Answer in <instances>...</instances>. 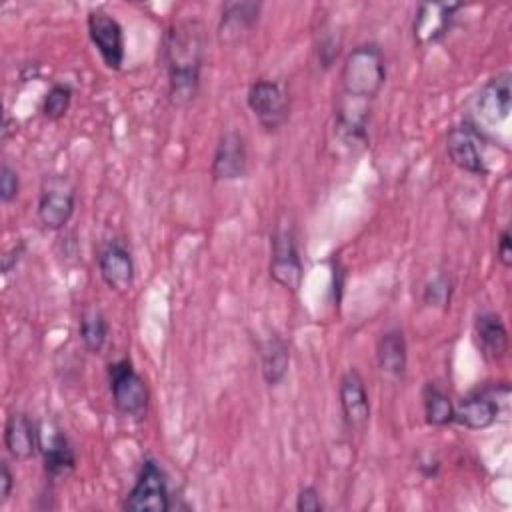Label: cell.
<instances>
[{"mask_svg":"<svg viewBox=\"0 0 512 512\" xmlns=\"http://www.w3.org/2000/svg\"><path fill=\"white\" fill-rule=\"evenodd\" d=\"M162 58L168 74V98L176 108L188 106L200 88L204 64V28L198 20L170 24L162 40Z\"/></svg>","mask_w":512,"mask_h":512,"instance_id":"6da1fadb","label":"cell"},{"mask_svg":"<svg viewBox=\"0 0 512 512\" xmlns=\"http://www.w3.org/2000/svg\"><path fill=\"white\" fill-rule=\"evenodd\" d=\"M386 82V62L378 44L366 42L352 48L342 64V98L372 104Z\"/></svg>","mask_w":512,"mask_h":512,"instance_id":"7a4b0ae2","label":"cell"},{"mask_svg":"<svg viewBox=\"0 0 512 512\" xmlns=\"http://www.w3.org/2000/svg\"><path fill=\"white\" fill-rule=\"evenodd\" d=\"M108 386L116 410L132 420H142L148 414L150 390L146 380L136 372L130 358H120L108 364Z\"/></svg>","mask_w":512,"mask_h":512,"instance_id":"3957f363","label":"cell"},{"mask_svg":"<svg viewBox=\"0 0 512 512\" xmlns=\"http://www.w3.org/2000/svg\"><path fill=\"white\" fill-rule=\"evenodd\" d=\"M270 278L290 290L292 294L298 292L304 276L298 240L294 226L288 220H280L274 226V232L270 236Z\"/></svg>","mask_w":512,"mask_h":512,"instance_id":"277c9868","label":"cell"},{"mask_svg":"<svg viewBox=\"0 0 512 512\" xmlns=\"http://www.w3.org/2000/svg\"><path fill=\"white\" fill-rule=\"evenodd\" d=\"M122 510L126 512H168L170 510L168 476L156 458L146 456L142 460L138 478L132 490L124 498Z\"/></svg>","mask_w":512,"mask_h":512,"instance_id":"5b68a950","label":"cell"},{"mask_svg":"<svg viewBox=\"0 0 512 512\" xmlns=\"http://www.w3.org/2000/svg\"><path fill=\"white\" fill-rule=\"evenodd\" d=\"M76 208V186L68 176L56 174L42 182L38 196V220L46 230H62Z\"/></svg>","mask_w":512,"mask_h":512,"instance_id":"8992f818","label":"cell"},{"mask_svg":"<svg viewBox=\"0 0 512 512\" xmlns=\"http://www.w3.org/2000/svg\"><path fill=\"white\" fill-rule=\"evenodd\" d=\"M248 108L252 110L254 118L266 132H276L282 128L290 114L288 94L282 84L274 80H256L250 84L246 94Z\"/></svg>","mask_w":512,"mask_h":512,"instance_id":"52a82bcc","label":"cell"},{"mask_svg":"<svg viewBox=\"0 0 512 512\" xmlns=\"http://www.w3.org/2000/svg\"><path fill=\"white\" fill-rule=\"evenodd\" d=\"M484 136L478 126L464 120L458 126H452L446 136V152L454 166L468 174L486 176L488 164L484 154Z\"/></svg>","mask_w":512,"mask_h":512,"instance_id":"ba28073f","label":"cell"},{"mask_svg":"<svg viewBox=\"0 0 512 512\" xmlns=\"http://www.w3.org/2000/svg\"><path fill=\"white\" fill-rule=\"evenodd\" d=\"M86 28H88L90 42L98 50L104 66L108 70L118 72L122 68L124 56H126L122 24L106 10L96 8V10L88 12Z\"/></svg>","mask_w":512,"mask_h":512,"instance_id":"9c48e42d","label":"cell"},{"mask_svg":"<svg viewBox=\"0 0 512 512\" xmlns=\"http://www.w3.org/2000/svg\"><path fill=\"white\" fill-rule=\"evenodd\" d=\"M96 260H98L100 278L110 290L124 294L134 286V276H136L134 258L124 240L120 238L108 240L100 248Z\"/></svg>","mask_w":512,"mask_h":512,"instance_id":"30bf717a","label":"cell"},{"mask_svg":"<svg viewBox=\"0 0 512 512\" xmlns=\"http://www.w3.org/2000/svg\"><path fill=\"white\" fill-rule=\"evenodd\" d=\"M462 8V4L454 2H422L416 8L414 22H412V34L418 46H430L442 42L456 18V12Z\"/></svg>","mask_w":512,"mask_h":512,"instance_id":"8fae6325","label":"cell"},{"mask_svg":"<svg viewBox=\"0 0 512 512\" xmlns=\"http://www.w3.org/2000/svg\"><path fill=\"white\" fill-rule=\"evenodd\" d=\"M500 414V400L496 386L478 388L470 394L462 396L458 404H454V422L462 424L468 430H484L490 428Z\"/></svg>","mask_w":512,"mask_h":512,"instance_id":"7c38bea8","label":"cell"},{"mask_svg":"<svg viewBox=\"0 0 512 512\" xmlns=\"http://www.w3.org/2000/svg\"><path fill=\"white\" fill-rule=\"evenodd\" d=\"M338 398H340V410L348 428L356 432H364L370 422V400H368L364 380L354 366L342 374L340 386H338Z\"/></svg>","mask_w":512,"mask_h":512,"instance_id":"4fadbf2b","label":"cell"},{"mask_svg":"<svg viewBox=\"0 0 512 512\" xmlns=\"http://www.w3.org/2000/svg\"><path fill=\"white\" fill-rule=\"evenodd\" d=\"M510 72H500L490 78L476 96V114L482 122L496 126L504 122L512 108V88Z\"/></svg>","mask_w":512,"mask_h":512,"instance_id":"5bb4252c","label":"cell"},{"mask_svg":"<svg viewBox=\"0 0 512 512\" xmlns=\"http://www.w3.org/2000/svg\"><path fill=\"white\" fill-rule=\"evenodd\" d=\"M248 170V152L244 138L230 130L220 136L214 156H212V178L214 180H238L246 176Z\"/></svg>","mask_w":512,"mask_h":512,"instance_id":"9a60e30c","label":"cell"},{"mask_svg":"<svg viewBox=\"0 0 512 512\" xmlns=\"http://www.w3.org/2000/svg\"><path fill=\"white\" fill-rule=\"evenodd\" d=\"M472 340L488 362H498L508 352V330L498 312L484 310L476 314L472 324Z\"/></svg>","mask_w":512,"mask_h":512,"instance_id":"2e32d148","label":"cell"},{"mask_svg":"<svg viewBox=\"0 0 512 512\" xmlns=\"http://www.w3.org/2000/svg\"><path fill=\"white\" fill-rule=\"evenodd\" d=\"M262 4L260 2H226L222 6L218 36L224 44H234L242 40L258 24Z\"/></svg>","mask_w":512,"mask_h":512,"instance_id":"e0dca14e","label":"cell"},{"mask_svg":"<svg viewBox=\"0 0 512 512\" xmlns=\"http://www.w3.org/2000/svg\"><path fill=\"white\" fill-rule=\"evenodd\" d=\"M40 432L24 412H12L4 422V448L16 460H30L40 448Z\"/></svg>","mask_w":512,"mask_h":512,"instance_id":"ac0fdd59","label":"cell"},{"mask_svg":"<svg viewBox=\"0 0 512 512\" xmlns=\"http://www.w3.org/2000/svg\"><path fill=\"white\" fill-rule=\"evenodd\" d=\"M44 472L52 482L66 478L76 468V452L68 440V436L60 430L52 432L48 440L40 442Z\"/></svg>","mask_w":512,"mask_h":512,"instance_id":"d6986e66","label":"cell"},{"mask_svg":"<svg viewBox=\"0 0 512 512\" xmlns=\"http://www.w3.org/2000/svg\"><path fill=\"white\" fill-rule=\"evenodd\" d=\"M258 350L264 382L270 386H278L286 378L290 366L288 342L278 332H272L258 344Z\"/></svg>","mask_w":512,"mask_h":512,"instance_id":"ffe728a7","label":"cell"},{"mask_svg":"<svg viewBox=\"0 0 512 512\" xmlns=\"http://www.w3.org/2000/svg\"><path fill=\"white\" fill-rule=\"evenodd\" d=\"M376 360L382 374L390 378H402L408 364V346L404 332L398 328L386 330L376 342Z\"/></svg>","mask_w":512,"mask_h":512,"instance_id":"44dd1931","label":"cell"},{"mask_svg":"<svg viewBox=\"0 0 512 512\" xmlns=\"http://www.w3.org/2000/svg\"><path fill=\"white\" fill-rule=\"evenodd\" d=\"M424 416L430 426H448L454 422V402L434 382H428L422 390Z\"/></svg>","mask_w":512,"mask_h":512,"instance_id":"7402d4cb","label":"cell"},{"mask_svg":"<svg viewBox=\"0 0 512 512\" xmlns=\"http://www.w3.org/2000/svg\"><path fill=\"white\" fill-rule=\"evenodd\" d=\"M78 334L86 350L100 352L108 340V320L98 308H86L80 316Z\"/></svg>","mask_w":512,"mask_h":512,"instance_id":"603a6c76","label":"cell"},{"mask_svg":"<svg viewBox=\"0 0 512 512\" xmlns=\"http://www.w3.org/2000/svg\"><path fill=\"white\" fill-rule=\"evenodd\" d=\"M74 90L66 82H56L48 88V92L42 98V114L48 120H60L66 116L72 104Z\"/></svg>","mask_w":512,"mask_h":512,"instance_id":"cb8c5ba5","label":"cell"},{"mask_svg":"<svg viewBox=\"0 0 512 512\" xmlns=\"http://www.w3.org/2000/svg\"><path fill=\"white\" fill-rule=\"evenodd\" d=\"M450 298H452V282L446 274H438L426 282L422 292L424 304L446 310L450 306Z\"/></svg>","mask_w":512,"mask_h":512,"instance_id":"d4e9b609","label":"cell"},{"mask_svg":"<svg viewBox=\"0 0 512 512\" xmlns=\"http://www.w3.org/2000/svg\"><path fill=\"white\" fill-rule=\"evenodd\" d=\"M20 194V176L16 168H12L8 162H2L0 166V202L10 204Z\"/></svg>","mask_w":512,"mask_h":512,"instance_id":"484cf974","label":"cell"},{"mask_svg":"<svg viewBox=\"0 0 512 512\" xmlns=\"http://www.w3.org/2000/svg\"><path fill=\"white\" fill-rule=\"evenodd\" d=\"M296 510L298 512H322L324 504L320 500V492L316 486H304L296 494Z\"/></svg>","mask_w":512,"mask_h":512,"instance_id":"4316f807","label":"cell"},{"mask_svg":"<svg viewBox=\"0 0 512 512\" xmlns=\"http://www.w3.org/2000/svg\"><path fill=\"white\" fill-rule=\"evenodd\" d=\"M496 258L504 268L512 266V236L510 228H504L498 238V248H496Z\"/></svg>","mask_w":512,"mask_h":512,"instance_id":"83f0119b","label":"cell"},{"mask_svg":"<svg viewBox=\"0 0 512 512\" xmlns=\"http://www.w3.org/2000/svg\"><path fill=\"white\" fill-rule=\"evenodd\" d=\"M12 488H14V474H12L10 466H8V462L2 460L0 462V504L2 506L10 500Z\"/></svg>","mask_w":512,"mask_h":512,"instance_id":"f1b7e54d","label":"cell"},{"mask_svg":"<svg viewBox=\"0 0 512 512\" xmlns=\"http://www.w3.org/2000/svg\"><path fill=\"white\" fill-rule=\"evenodd\" d=\"M24 252H26V244L24 242H20L18 246H12L8 252H4V256H2V274L4 276H8L18 266V262L22 260Z\"/></svg>","mask_w":512,"mask_h":512,"instance_id":"f546056e","label":"cell"},{"mask_svg":"<svg viewBox=\"0 0 512 512\" xmlns=\"http://www.w3.org/2000/svg\"><path fill=\"white\" fill-rule=\"evenodd\" d=\"M438 468H440V462L436 458H422L418 462V470L426 476V478H434L438 474Z\"/></svg>","mask_w":512,"mask_h":512,"instance_id":"4dcf8cb0","label":"cell"},{"mask_svg":"<svg viewBox=\"0 0 512 512\" xmlns=\"http://www.w3.org/2000/svg\"><path fill=\"white\" fill-rule=\"evenodd\" d=\"M16 130H18V122H16V118H12L10 114H4L2 130H0V134H2V142L10 140V138L16 134Z\"/></svg>","mask_w":512,"mask_h":512,"instance_id":"1f68e13d","label":"cell"}]
</instances>
